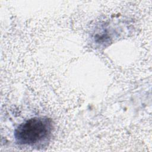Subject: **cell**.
Listing matches in <instances>:
<instances>
[{
    "label": "cell",
    "mask_w": 152,
    "mask_h": 152,
    "mask_svg": "<svg viewBox=\"0 0 152 152\" xmlns=\"http://www.w3.org/2000/svg\"><path fill=\"white\" fill-rule=\"evenodd\" d=\"M52 130V122L46 117H34L18 126L14 137L19 144L32 145L48 138Z\"/></svg>",
    "instance_id": "6da1fadb"
}]
</instances>
